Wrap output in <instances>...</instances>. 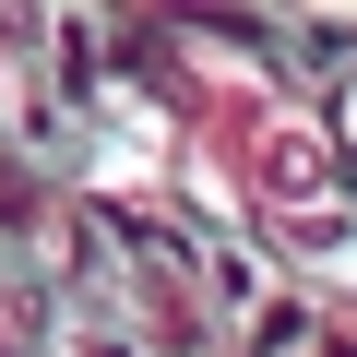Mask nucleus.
Segmentation results:
<instances>
[{"label": "nucleus", "mask_w": 357, "mask_h": 357, "mask_svg": "<svg viewBox=\"0 0 357 357\" xmlns=\"http://www.w3.org/2000/svg\"><path fill=\"white\" fill-rule=\"evenodd\" d=\"M345 119H357V107H345Z\"/></svg>", "instance_id": "nucleus-1"}]
</instances>
